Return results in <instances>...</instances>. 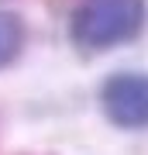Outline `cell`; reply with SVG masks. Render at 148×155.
Instances as JSON below:
<instances>
[{"label": "cell", "mask_w": 148, "mask_h": 155, "mask_svg": "<svg viewBox=\"0 0 148 155\" xmlns=\"http://www.w3.org/2000/svg\"><path fill=\"white\" fill-rule=\"evenodd\" d=\"M148 17L145 0H83L72 14L69 35L83 52H107L141 35Z\"/></svg>", "instance_id": "obj_1"}, {"label": "cell", "mask_w": 148, "mask_h": 155, "mask_svg": "<svg viewBox=\"0 0 148 155\" xmlns=\"http://www.w3.org/2000/svg\"><path fill=\"white\" fill-rule=\"evenodd\" d=\"M100 107L107 121L124 131L148 127V72H114L100 86Z\"/></svg>", "instance_id": "obj_2"}, {"label": "cell", "mask_w": 148, "mask_h": 155, "mask_svg": "<svg viewBox=\"0 0 148 155\" xmlns=\"http://www.w3.org/2000/svg\"><path fill=\"white\" fill-rule=\"evenodd\" d=\"M21 45H24V24H21V17L0 11V69L11 66V62L17 59Z\"/></svg>", "instance_id": "obj_3"}]
</instances>
